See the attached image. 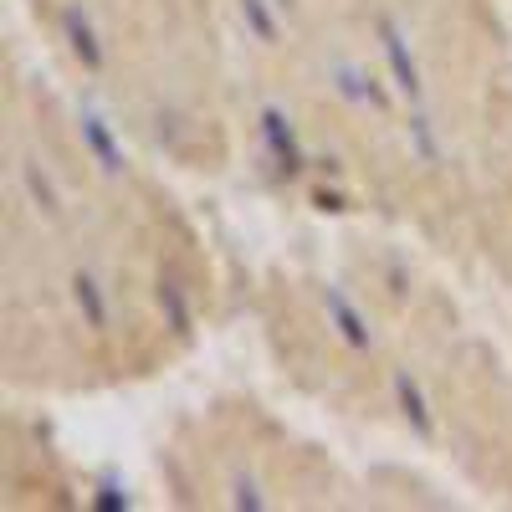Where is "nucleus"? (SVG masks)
<instances>
[{
  "mask_svg": "<svg viewBox=\"0 0 512 512\" xmlns=\"http://www.w3.org/2000/svg\"><path fill=\"white\" fill-rule=\"evenodd\" d=\"M374 31H379V47H384V57H390L395 88H400L410 103H420V67H415V57H410V41H405L400 21H395V16H379V21H374Z\"/></svg>",
  "mask_w": 512,
  "mask_h": 512,
  "instance_id": "obj_1",
  "label": "nucleus"
},
{
  "mask_svg": "<svg viewBox=\"0 0 512 512\" xmlns=\"http://www.w3.org/2000/svg\"><path fill=\"white\" fill-rule=\"evenodd\" d=\"M262 144H267V154H272V164L282 169V175H297V169H303V149H297L292 118H287L277 103L262 108Z\"/></svg>",
  "mask_w": 512,
  "mask_h": 512,
  "instance_id": "obj_2",
  "label": "nucleus"
},
{
  "mask_svg": "<svg viewBox=\"0 0 512 512\" xmlns=\"http://www.w3.org/2000/svg\"><path fill=\"white\" fill-rule=\"evenodd\" d=\"M77 128H82V144H88V154L98 159V169H103V175H123V149H118V139H113L108 118H103L98 108H88V103H82V113H77Z\"/></svg>",
  "mask_w": 512,
  "mask_h": 512,
  "instance_id": "obj_3",
  "label": "nucleus"
},
{
  "mask_svg": "<svg viewBox=\"0 0 512 512\" xmlns=\"http://www.w3.org/2000/svg\"><path fill=\"white\" fill-rule=\"evenodd\" d=\"M323 308H328V323L344 333V344H349V349H369V344H374L369 318L349 303V292H344V287H323Z\"/></svg>",
  "mask_w": 512,
  "mask_h": 512,
  "instance_id": "obj_4",
  "label": "nucleus"
},
{
  "mask_svg": "<svg viewBox=\"0 0 512 512\" xmlns=\"http://www.w3.org/2000/svg\"><path fill=\"white\" fill-rule=\"evenodd\" d=\"M62 31H67V47L77 52V62L88 67V72H103V47H98V31H93L88 11L67 6V11H62Z\"/></svg>",
  "mask_w": 512,
  "mask_h": 512,
  "instance_id": "obj_5",
  "label": "nucleus"
},
{
  "mask_svg": "<svg viewBox=\"0 0 512 512\" xmlns=\"http://www.w3.org/2000/svg\"><path fill=\"white\" fill-rule=\"evenodd\" d=\"M72 303L93 333H108V297H103V282L93 272H72Z\"/></svg>",
  "mask_w": 512,
  "mask_h": 512,
  "instance_id": "obj_6",
  "label": "nucleus"
},
{
  "mask_svg": "<svg viewBox=\"0 0 512 512\" xmlns=\"http://www.w3.org/2000/svg\"><path fill=\"white\" fill-rule=\"evenodd\" d=\"M395 405H400V415L415 425L420 436H431V431H436L431 405H425V395H420V384L410 379V369H395Z\"/></svg>",
  "mask_w": 512,
  "mask_h": 512,
  "instance_id": "obj_7",
  "label": "nucleus"
},
{
  "mask_svg": "<svg viewBox=\"0 0 512 512\" xmlns=\"http://www.w3.org/2000/svg\"><path fill=\"white\" fill-rule=\"evenodd\" d=\"M159 308H164V323L175 328L180 338L190 333V292L175 272H159Z\"/></svg>",
  "mask_w": 512,
  "mask_h": 512,
  "instance_id": "obj_8",
  "label": "nucleus"
},
{
  "mask_svg": "<svg viewBox=\"0 0 512 512\" xmlns=\"http://www.w3.org/2000/svg\"><path fill=\"white\" fill-rule=\"evenodd\" d=\"M333 77H338V93H344V98L369 103V108H384V93L374 88V77H369L359 62H338V67H333Z\"/></svg>",
  "mask_w": 512,
  "mask_h": 512,
  "instance_id": "obj_9",
  "label": "nucleus"
},
{
  "mask_svg": "<svg viewBox=\"0 0 512 512\" xmlns=\"http://www.w3.org/2000/svg\"><path fill=\"white\" fill-rule=\"evenodd\" d=\"M21 185H26V195H31V205H36V216H47V221H57L62 216V200H57V190H52V180L41 175V169L26 159L21 164Z\"/></svg>",
  "mask_w": 512,
  "mask_h": 512,
  "instance_id": "obj_10",
  "label": "nucleus"
},
{
  "mask_svg": "<svg viewBox=\"0 0 512 512\" xmlns=\"http://www.w3.org/2000/svg\"><path fill=\"white\" fill-rule=\"evenodd\" d=\"M272 6L277 0H241V16H246V26H251V36L256 41H277V16H272Z\"/></svg>",
  "mask_w": 512,
  "mask_h": 512,
  "instance_id": "obj_11",
  "label": "nucleus"
},
{
  "mask_svg": "<svg viewBox=\"0 0 512 512\" xmlns=\"http://www.w3.org/2000/svg\"><path fill=\"white\" fill-rule=\"evenodd\" d=\"M410 139H415V154H420V164H441V144H436V134H431V118H410Z\"/></svg>",
  "mask_w": 512,
  "mask_h": 512,
  "instance_id": "obj_12",
  "label": "nucleus"
},
{
  "mask_svg": "<svg viewBox=\"0 0 512 512\" xmlns=\"http://www.w3.org/2000/svg\"><path fill=\"white\" fill-rule=\"evenodd\" d=\"M236 507H262V492H256L251 482H236V497H231Z\"/></svg>",
  "mask_w": 512,
  "mask_h": 512,
  "instance_id": "obj_13",
  "label": "nucleus"
},
{
  "mask_svg": "<svg viewBox=\"0 0 512 512\" xmlns=\"http://www.w3.org/2000/svg\"><path fill=\"white\" fill-rule=\"evenodd\" d=\"M287 6H292V0H277V11H287Z\"/></svg>",
  "mask_w": 512,
  "mask_h": 512,
  "instance_id": "obj_14",
  "label": "nucleus"
}]
</instances>
